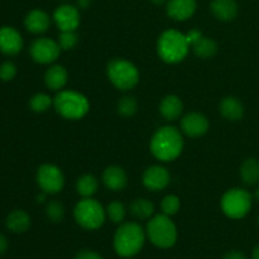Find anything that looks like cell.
Here are the masks:
<instances>
[{"label":"cell","instance_id":"4fadbf2b","mask_svg":"<svg viewBox=\"0 0 259 259\" xmlns=\"http://www.w3.org/2000/svg\"><path fill=\"white\" fill-rule=\"evenodd\" d=\"M23 48V38L13 27L0 28V52L8 56L19 53Z\"/></svg>","mask_w":259,"mask_h":259},{"label":"cell","instance_id":"4dcf8cb0","mask_svg":"<svg viewBox=\"0 0 259 259\" xmlns=\"http://www.w3.org/2000/svg\"><path fill=\"white\" fill-rule=\"evenodd\" d=\"M180 206H181V202L180 199L176 195H167L161 202V209L162 212L167 217H174L179 212Z\"/></svg>","mask_w":259,"mask_h":259},{"label":"cell","instance_id":"e0dca14e","mask_svg":"<svg viewBox=\"0 0 259 259\" xmlns=\"http://www.w3.org/2000/svg\"><path fill=\"white\" fill-rule=\"evenodd\" d=\"M103 182L111 191H121L128 185V176L119 166H110L103 174Z\"/></svg>","mask_w":259,"mask_h":259},{"label":"cell","instance_id":"9a60e30c","mask_svg":"<svg viewBox=\"0 0 259 259\" xmlns=\"http://www.w3.org/2000/svg\"><path fill=\"white\" fill-rule=\"evenodd\" d=\"M196 8V0H168L167 14L177 22H185L194 15Z\"/></svg>","mask_w":259,"mask_h":259},{"label":"cell","instance_id":"b9f144b4","mask_svg":"<svg viewBox=\"0 0 259 259\" xmlns=\"http://www.w3.org/2000/svg\"><path fill=\"white\" fill-rule=\"evenodd\" d=\"M258 223H259V217H258Z\"/></svg>","mask_w":259,"mask_h":259},{"label":"cell","instance_id":"8fae6325","mask_svg":"<svg viewBox=\"0 0 259 259\" xmlns=\"http://www.w3.org/2000/svg\"><path fill=\"white\" fill-rule=\"evenodd\" d=\"M53 20L61 32H72L80 25V10L70 4H62L53 12Z\"/></svg>","mask_w":259,"mask_h":259},{"label":"cell","instance_id":"d590c367","mask_svg":"<svg viewBox=\"0 0 259 259\" xmlns=\"http://www.w3.org/2000/svg\"><path fill=\"white\" fill-rule=\"evenodd\" d=\"M223 259H247L242 252H237V250H232V252H228L227 254L224 255Z\"/></svg>","mask_w":259,"mask_h":259},{"label":"cell","instance_id":"30bf717a","mask_svg":"<svg viewBox=\"0 0 259 259\" xmlns=\"http://www.w3.org/2000/svg\"><path fill=\"white\" fill-rule=\"evenodd\" d=\"M29 52L35 62L48 65L57 60L61 53V47L58 42L50 38H38L30 45Z\"/></svg>","mask_w":259,"mask_h":259},{"label":"cell","instance_id":"277c9868","mask_svg":"<svg viewBox=\"0 0 259 259\" xmlns=\"http://www.w3.org/2000/svg\"><path fill=\"white\" fill-rule=\"evenodd\" d=\"M53 106L62 118L68 120H80L90 109L88 98L73 90H61L53 99Z\"/></svg>","mask_w":259,"mask_h":259},{"label":"cell","instance_id":"5b68a950","mask_svg":"<svg viewBox=\"0 0 259 259\" xmlns=\"http://www.w3.org/2000/svg\"><path fill=\"white\" fill-rule=\"evenodd\" d=\"M146 234L152 244L161 249H168L176 244V225L171 220V217H167L164 214L151 218L147 224Z\"/></svg>","mask_w":259,"mask_h":259},{"label":"cell","instance_id":"ba28073f","mask_svg":"<svg viewBox=\"0 0 259 259\" xmlns=\"http://www.w3.org/2000/svg\"><path fill=\"white\" fill-rule=\"evenodd\" d=\"M253 199L252 195L244 189L234 187L223 195L220 207L223 212L230 219H243L249 214L252 209Z\"/></svg>","mask_w":259,"mask_h":259},{"label":"cell","instance_id":"74e56055","mask_svg":"<svg viewBox=\"0 0 259 259\" xmlns=\"http://www.w3.org/2000/svg\"><path fill=\"white\" fill-rule=\"evenodd\" d=\"M77 3L78 7L82 8V9H86V8L91 4V0H77Z\"/></svg>","mask_w":259,"mask_h":259},{"label":"cell","instance_id":"8d00e7d4","mask_svg":"<svg viewBox=\"0 0 259 259\" xmlns=\"http://www.w3.org/2000/svg\"><path fill=\"white\" fill-rule=\"evenodd\" d=\"M8 239L3 234H0V257L5 254V252L8 250Z\"/></svg>","mask_w":259,"mask_h":259},{"label":"cell","instance_id":"f546056e","mask_svg":"<svg viewBox=\"0 0 259 259\" xmlns=\"http://www.w3.org/2000/svg\"><path fill=\"white\" fill-rule=\"evenodd\" d=\"M46 215L53 223L62 222L63 218H65V206L57 200L50 201L46 206Z\"/></svg>","mask_w":259,"mask_h":259},{"label":"cell","instance_id":"603a6c76","mask_svg":"<svg viewBox=\"0 0 259 259\" xmlns=\"http://www.w3.org/2000/svg\"><path fill=\"white\" fill-rule=\"evenodd\" d=\"M240 179L248 186H254L259 182V161L254 157L247 158L240 167Z\"/></svg>","mask_w":259,"mask_h":259},{"label":"cell","instance_id":"52a82bcc","mask_svg":"<svg viewBox=\"0 0 259 259\" xmlns=\"http://www.w3.org/2000/svg\"><path fill=\"white\" fill-rule=\"evenodd\" d=\"M73 217L76 223L83 229L96 230L105 223L106 210L103 205L91 197H83L76 204L73 209Z\"/></svg>","mask_w":259,"mask_h":259},{"label":"cell","instance_id":"7a4b0ae2","mask_svg":"<svg viewBox=\"0 0 259 259\" xmlns=\"http://www.w3.org/2000/svg\"><path fill=\"white\" fill-rule=\"evenodd\" d=\"M146 232L138 223H121L114 234V250L121 258L138 254L146 242Z\"/></svg>","mask_w":259,"mask_h":259},{"label":"cell","instance_id":"484cf974","mask_svg":"<svg viewBox=\"0 0 259 259\" xmlns=\"http://www.w3.org/2000/svg\"><path fill=\"white\" fill-rule=\"evenodd\" d=\"M131 212L137 219H149L154 212V205L147 199H136L131 204Z\"/></svg>","mask_w":259,"mask_h":259},{"label":"cell","instance_id":"f1b7e54d","mask_svg":"<svg viewBox=\"0 0 259 259\" xmlns=\"http://www.w3.org/2000/svg\"><path fill=\"white\" fill-rule=\"evenodd\" d=\"M138 103L133 96H124L118 103V113L124 118H131L137 113Z\"/></svg>","mask_w":259,"mask_h":259},{"label":"cell","instance_id":"83f0119b","mask_svg":"<svg viewBox=\"0 0 259 259\" xmlns=\"http://www.w3.org/2000/svg\"><path fill=\"white\" fill-rule=\"evenodd\" d=\"M126 209L124 204L119 201H113L106 207V217L115 224H121L125 219Z\"/></svg>","mask_w":259,"mask_h":259},{"label":"cell","instance_id":"5bb4252c","mask_svg":"<svg viewBox=\"0 0 259 259\" xmlns=\"http://www.w3.org/2000/svg\"><path fill=\"white\" fill-rule=\"evenodd\" d=\"M209 120L204 114L189 113L181 119V129L189 137H201L209 131Z\"/></svg>","mask_w":259,"mask_h":259},{"label":"cell","instance_id":"d6a6232c","mask_svg":"<svg viewBox=\"0 0 259 259\" xmlns=\"http://www.w3.org/2000/svg\"><path fill=\"white\" fill-rule=\"evenodd\" d=\"M15 75H17V66L14 63L7 61L0 65V80L4 82H9L15 77Z\"/></svg>","mask_w":259,"mask_h":259},{"label":"cell","instance_id":"d4e9b609","mask_svg":"<svg viewBox=\"0 0 259 259\" xmlns=\"http://www.w3.org/2000/svg\"><path fill=\"white\" fill-rule=\"evenodd\" d=\"M192 50H194V53L197 57L207 60V58H211L212 56L217 55L218 45L214 39L202 35L196 43L192 45Z\"/></svg>","mask_w":259,"mask_h":259},{"label":"cell","instance_id":"f35d334b","mask_svg":"<svg viewBox=\"0 0 259 259\" xmlns=\"http://www.w3.org/2000/svg\"><path fill=\"white\" fill-rule=\"evenodd\" d=\"M252 258L253 259H259V245H257V247H254V249H253Z\"/></svg>","mask_w":259,"mask_h":259},{"label":"cell","instance_id":"9c48e42d","mask_svg":"<svg viewBox=\"0 0 259 259\" xmlns=\"http://www.w3.org/2000/svg\"><path fill=\"white\" fill-rule=\"evenodd\" d=\"M37 182L43 192L56 195L62 191L63 185H65V176L57 166L46 163L38 168Z\"/></svg>","mask_w":259,"mask_h":259},{"label":"cell","instance_id":"7402d4cb","mask_svg":"<svg viewBox=\"0 0 259 259\" xmlns=\"http://www.w3.org/2000/svg\"><path fill=\"white\" fill-rule=\"evenodd\" d=\"M30 217L24 210H13L5 220V225L12 233H24L30 227Z\"/></svg>","mask_w":259,"mask_h":259},{"label":"cell","instance_id":"d6986e66","mask_svg":"<svg viewBox=\"0 0 259 259\" xmlns=\"http://www.w3.org/2000/svg\"><path fill=\"white\" fill-rule=\"evenodd\" d=\"M220 114L223 118L230 121H238L244 116V105L242 101L235 96H227L220 101L219 105Z\"/></svg>","mask_w":259,"mask_h":259},{"label":"cell","instance_id":"4316f807","mask_svg":"<svg viewBox=\"0 0 259 259\" xmlns=\"http://www.w3.org/2000/svg\"><path fill=\"white\" fill-rule=\"evenodd\" d=\"M53 104V100L45 93H38L33 95L29 100V106L34 113H45Z\"/></svg>","mask_w":259,"mask_h":259},{"label":"cell","instance_id":"ee69618b","mask_svg":"<svg viewBox=\"0 0 259 259\" xmlns=\"http://www.w3.org/2000/svg\"><path fill=\"white\" fill-rule=\"evenodd\" d=\"M63 2H66V0H63Z\"/></svg>","mask_w":259,"mask_h":259},{"label":"cell","instance_id":"7c38bea8","mask_svg":"<svg viewBox=\"0 0 259 259\" xmlns=\"http://www.w3.org/2000/svg\"><path fill=\"white\" fill-rule=\"evenodd\" d=\"M143 185L151 191H161L171 182V175L162 166H151L144 171L142 177Z\"/></svg>","mask_w":259,"mask_h":259},{"label":"cell","instance_id":"7bdbcfd3","mask_svg":"<svg viewBox=\"0 0 259 259\" xmlns=\"http://www.w3.org/2000/svg\"><path fill=\"white\" fill-rule=\"evenodd\" d=\"M126 259H132V258H126Z\"/></svg>","mask_w":259,"mask_h":259},{"label":"cell","instance_id":"1f68e13d","mask_svg":"<svg viewBox=\"0 0 259 259\" xmlns=\"http://www.w3.org/2000/svg\"><path fill=\"white\" fill-rule=\"evenodd\" d=\"M78 43V35L76 34V30L72 32H61L58 35V45H60L61 50H72L76 47Z\"/></svg>","mask_w":259,"mask_h":259},{"label":"cell","instance_id":"3957f363","mask_svg":"<svg viewBox=\"0 0 259 259\" xmlns=\"http://www.w3.org/2000/svg\"><path fill=\"white\" fill-rule=\"evenodd\" d=\"M190 43L186 34L175 29L164 30L157 42V52L159 58L166 63H179L189 55Z\"/></svg>","mask_w":259,"mask_h":259},{"label":"cell","instance_id":"6da1fadb","mask_svg":"<svg viewBox=\"0 0 259 259\" xmlns=\"http://www.w3.org/2000/svg\"><path fill=\"white\" fill-rule=\"evenodd\" d=\"M149 148L152 154L161 162L175 161L184 149L181 132L175 126H162L152 137Z\"/></svg>","mask_w":259,"mask_h":259},{"label":"cell","instance_id":"44dd1931","mask_svg":"<svg viewBox=\"0 0 259 259\" xmlns=\"http://www.w3.org/2000/svg\"><path fill=\"white\" fill-rule=\"evenodd\" d=\"M159 111L166 120H176L184 111V104L177 95H167L159 104Z\"/></svg>","mask_w":259,"mask_h":259},{"label":"cell","instance_id":"cb8c5ba5","mask_svg":"<svg viewBox=\"0 0 259 259\" xmlns=\"http://www.w3.org/2000/svg\"><path fill=\"white\" fill-rule=\"evenodd\" d=\"M99 182L94 175H82L76 181V190L77 194L82 197H93L98 191Z\"/></svg>","mask_w":259,"mask_h":259},{"label":"cell","instance_id":"2e32d148","mask_svg":"<svg viewBox=\"0 0 259 259\" xmlns=\"http://www.w3.org/2000/svg\"><path fill=\"white\" fill-rule=\"evenodd\" d=\"M50 17L42 9L30 10L24 18L25 28H27L28 32L33 33V34H42V33L47 32V29L50 28Z\"/></svg>","mask_w":259,"mask_h":259},{"label":"cell","instance_id":"60d3db41","mask_svg":"<svg viewBox=\"0 0 259 259\" xmlns=\"http://www.w3.org/2000/svg\"><path fill=\"white\" fill-rule=\"evenodd\" d=\"M254 197H255V200H257V201L259 202V187L257 190H255V192H254Z\"/></svg>","mask_w":259,"mask_h":259},{"label":"cell","instance_id":"836d02e7","mask_svg":"<svg viewBox=\"0 0 259 259\" xmlns=\"http://www.w3.org/2000/svg\"><path fill=\"white\" fill-rule=\"evenodd\" d=\"M76 259H104L98 252L90 249H83L76 254Z\"/></svg>","mask_w":259,"mask_h":259},{"label":"cell","instance_id":"8992f818","mask_svg":"<svg viewBox=\"0 0 259 259\" xmlns=\"http://www.w3.org/2000/svg\"><path fill=\"white\" fill-rule=\"evenodd\" d=\"M106 75L116 89L128 91L137 86L139 71L131 61L125 58H114L106 66Z\"/></svg>","mask_w":259,"mask_h":259},{"label":"cell","instance_id":"ac0fdd59","mask_svg":"<svg viewBox=\"0 0 259 259\" xmlns=\"http://www.w3.org/2000/svg\"><path fill=\"white\" fill-rule=\"evenodd\" d=\"M210 9L214 17L222 22H232L238 15V4L235 0H212Z\"/></svg>","mask_w":259,"mask_h":259},{"label":"cell","instance_id":"ffe728a7","mask_svg":"<svg viewBox=\"0 0 259 259\" xmlns=\"http://www.w3.org/2000/svg\"><path fill=\"white\" fill-rule=\"evenodd\" d=\"M68 80V73L63 66L53 65L46 71L45 73V83L48 89L53 91L62 90L66 86Z\"/></svg>","mask_w":259,"mask_h":259},{"label":"cell","instance_id":"e575fe53","mask_svg":"<svg viewBox=\"0 0 259 259\" xmlns=\"http://www.w3.org/2000/svg\"><path fill=\"white\" fill-rule=\"evenodd\" d=\"M201 37H202V33L200 32L199 29H192V30H190V32L186 34L187 42L190 43V46H192L194 43H196L197 40H199Z\"/></svg>","mask_w":259,"mask_h":259},{"label":"cell","instance_id":"ab89813d","mask_svg":"<svg viewBox=\"0 0 259 259\" xmlns=\"http://www.w3.org/2000/svg\"><path fill=\"white\" fill-rule=\"evenodd\" d=\"M151 2L153 3V4H156V5H162V4H164L167 0H151Z\"/></svg>","mask_w":259,"mask_h":259}]
</instances>
